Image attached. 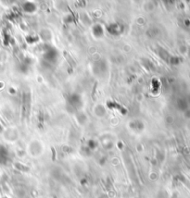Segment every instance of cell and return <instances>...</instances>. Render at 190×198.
<instances>
[{
    "instance_id": "cell-1",
    "label": "cell",
    "mask_w": 190,
    "mask_h": 198,
    "mask_svg": "<svg viewBox=\"0 0 190 198\" xmlns=\"http://www.w3.org/2000/svg\"><path fill=\"white\" fill-rule=\"evenodd\" d=\"M24 9H25L26 11L32 12V11H34V9H35V7H34V5L31 4V3H26L24 5Z\"/></svg>"
},
{
    "instance_id": "cell-2",
    "label": "cell",
    "mask_w": 190,
    "mask_h": 198,
    "mask_svg": "<svg viewBox=\"0 0 190 198\" xmlns=\"http://www.w3.org/2000/svg\"><path fill=\"white\" fill-rule=\"evenodd\" d=\"M94 34H96V35H101L103 34V30L100 26H95V28H94Z\"/></svg>"
}]
</instances>
